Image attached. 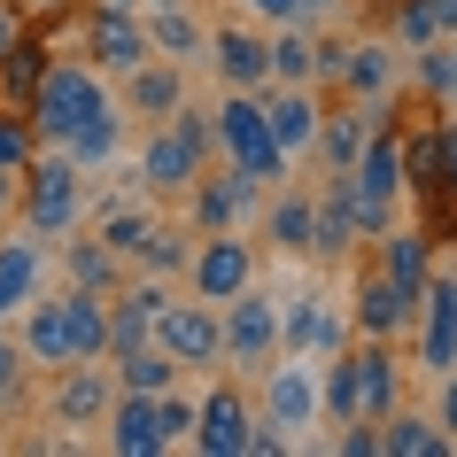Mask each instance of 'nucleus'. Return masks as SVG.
Listing matches in <instances>:
<instances>
[{"label":"nucleus","mask_w":457,"mask_h":457,"mask_svg":"<svg viewBox=\"0 0 457 457\" xmlns=\"http://www.w3.org/2000/svg\"><path fill=\"white\" fill-rule=\"evenodd\" d=\"M210 155H225L233 170H248L256 187L287 179V155H279V147H271V132H264V94L225 86V101L210 109Z\"/></svg>","instance_id":"1"},{"label":"nucleus","mask_w":457,"mask_h":457,"mask_svg":"<svg viewBox=\"0 0 457 457\" xmlns=\"http://www.w3.org/2000/svg\"><path fill=\"white\" fill-rule=\"evenodd\" d=\"M202 170H210V117L179 101V109L163 117V132L140 147V187L147 194H187Z\"/></svg>","instance_id":"2"},{"label":"nucleus","mask_w":457,"mask_h":457,"mask_svg":"<svg viewBox=\"0 0 457 457\" xmlns=\"http://www.w3.org/2000/svg\"><path fill=\"white\" fill-rule=\"evenodd\" d=\"M109 109V86H101V71H86V62H47L39 71V86H31V132L39 140H71L86 117H101Z\"/></svg>","instance_id":"3"},{"label":"nucleus","mask_w":457,"mask_h":457,"mask_svg":"<svg viewBox=\"0 0 457 457\" xmlns=\"http://www.w3.org/2000/svg\"><path fill=\"white\" fill-rule=\"evenodd\" d=\"M326 411L334 419H372L380 427L387 411H395V357H387L380 341H364V349H341V364L326 372Z\"/></svg>","instance_id":"4"},{"label":"nucleus","mask_w":457,"mask_h":457,"mask_svg":"<svg viewBox=\"0 0 457 457\" xmlns=\"http://www.w3.org/2000/svg\"><path fill=\"white\" fill-rule=\"evenodd\" d=\"M16 210H24L31 233H71L78 210H86V170L54 147V155H39V163H24V179H16Z\"/></svg>","instance_id":"5"},{"label":"nucleus","mask_w":457,"mask_h":457,"mask_svg":"<svg viewBox=\"0 0 457 457\" xmlns=\"http://www.w3.org/2000/svg\"><path fill=\"white\" fill-rule=\"evenodd\" d=\"M217 357L264 372V364L279 357V303L256 295V287H241L233 303H217Z\"/></svg>","instance_id":"6"},{"label":"nucleus","mask_w":457,"mask_h":457,"mask_svg":"<svg viewBox=\"0 0 457 457\" xmlns=\"http://www.w3.org/2000/svg\"><path fill=\"white\" fill-rule=\"evenodd\" d=\"M318 411H326V395H318V364L311 357H271L264 364V427L303 434Z\"/></svg>","instance_id":"7"},{"label":"nucleus","mask_w":457,"mask_h":457,"mask_svg":"<svg viewBox=\"0 0 457 457\" xmlns=\"http://www.w3.org/2000/svg\"><path fill=\"white\" fill-rule=\"evenodd\" d=\"M194 271V295L202 303H233L241 287H256V248L241 241V233H202V248L187 256Z\"/></svg>","instance_id":"8"},{"label":"nucleus","mask_w":457,"mask_h":457,"mask_svg":"<svg viewBox=\"0 0 457 457\" xmlns=\"http://www.w3.org/2000/svg\"><path fill=\"white\" fill-rule=\"evenodd\" d=\"M248 434H256V411H248L241 387H210V395L194 403L187 442H194L202 457H248Z\"/></svg>","instance_id":"9"},{"label":"nucleus","mask_w":457,"mask_h":457,"mask_svg":"<svg viewBox=\"0 0 457 457\" xmlns=\"http://www.w3.org/2000/svg\"><path fill=\"white\" fill-rule=\"evenodd\" d=\"M147 341H155V349H163L179 372H194V364H217V303H163Z\"/></svg>","instance_id":"10"},{"label":"nucleus","mask_w":457,"mask_h":457,"mask_svg":"<svg viewBox=\"0 0 457 457\" xmlns=\"http://www.w3.org/2000/svg\"><path fill=\"white\" fill-rule=\"evenodd\" d=\"M194 225H202V233H241L248 217H256V179H248V170H202V179H194Z\"/></svg>","instance_id":"11"},{"label":"nucleus","mask_w":457,"mask_h":457,"mask_svg":"<svg viewBox=\"0 0 457 457\" xmlns=\"http://www.w3.org/2000/svg\"><path fill=\"white\" fill-rule=\"evenodd\" d=\"M109 395H117L109 364L78 357V364H62V380L47 387V411H54V427H101V419H109Z\"/></svg>","instance_id":"12"},{"label":"nucleus","mask_w":457,"mask_h":457,"mask_svg":"<svg viewBox=\"0 0 457 457\" xmlns=\"http://www.w3.org/2000/svg\"><path fill=\"white\" fill-rule=\"evenodd\" d=\"M318 117H326V109H318L311 86H264V132H271V147H279L287 163L318 147Z\"/></svg>","instance_id":"13"},{"label":"nucleus","mask_w":457,"mask_h":457,"mask_svg":"<svg viewBox=\"0 0 457 457\" xmlns=\"http://www.w3.org/2000/svg\"><path fill=\"white\" fill-rule=\"evenodd\" d=\"M411 318H419V364L450 372L457 364V279H427L419 303H411Z\"/></svg>","instance_id":"14"},{"label":"nucleus","mask_w":457,"mask_h":457,"mask_svg":"<svg viewBox=\"0 0 457 457\" xmlns=\"http://www.w3.org/2000/svg\"><path fill=\"white\" fill-rule=\"evenodd\" d=\"M24 357L31 364H54V372H62V364H78V326H71V303H62V295H47V303H39V295H31L24 311Z\"/></svg>","instance_id":"15"},{"label":"nucleus","mask_w":457,"mask_h":457,"mask_svg":"<svg viewBox=\"0 0 457 457\" xmlns=\"http://www.w3.org/2000/svg\"><path fill=\"white\" fill-rule=\"evenodd\" d=\"M86 54H94L109 78L140 71L147 54H155V47H147V16H140V8H101V16H94V39H86Z\"/></svg>","instance_id":"16"},{"label":"nucleus","mask_w":457,"mask_h":457,"mask_svg":"<svg viewBox=\"0 0 457 457\" xmlns=\"http://www.w3.org/2000/svg\"><path fill=\"white\" fill-rule=\"evenodd\" d=\"M341 349V318L326 295H295L279 311V357H334Z\"/></svg>","instance_id":"17"},{"label":"nucleus","mask_w":457,"mask_h":457,"mask_svg":"<svg viewBox=\"0 0 457 457\" xmlns=\"http://www.w3.org/2000/svg\"><path fill=\"white\" fill-rule=\"evenodd\" d=\"M101 427H109V450H117V457H163L170 450L163 419H155V395H124V387H117Z\"/></svg>","instance_id":"18"},{"label":"nucleus","mask_w":457,"mask_h":457,"mask_svg":"<svg viewBox=\"0 0 457 457\" xmlns=\"http://www.w3.org/2000/svg\"><path fill=\"white\" fill-rule=\"evenodd\" d=\"M349 303H357V334L364 341H387V334H403V326H411V303H419V295L395 287L387 271H364Z\"/></svg>","instance_id":"19"},{"label":"nucleus","mask_w":457,"mask_h":457,"mask_svg":"<svg viewBox=\"0 0 457 457\" xmlns=\"http://www.w3.org/2000/svg\"><path fill=\"white\" fill-rule=\"evenodd\" d=\"M187 101V71L179 62H163V54H147L140 71H124V109L132 117H147V124H163L170 109Z\"/></svg>","instance_id":"20"},{"label":"nucleus","mask_w":457,"mask_h":457,"mask_svg":"<svg viewBox=\"0 0 457 457\" xmlns=\"http://www.w3.org/2000/svg\"><path fill=\"white\" fill-rule=\"evenodd\" d=\"M202 54H210L217 78L241 86V94H264V86H271V54H264L256 31H210V47H202Z\"/></svg>","instance_id":"21"},{"label":"nucleus","mask_w":457,"mask_h":457,"mask_svg":"<svg viewBox=\"0 0 457 457\" xmlns=\"http://www.w3.org/2000/svg\"><path fill=\"white\" fill-rule=\"evenodd\" d=\"M349 187L372 194V202H395V194H403V140L372 132V140L357 147V163H349Z\"/></svg>","instance_id":"22"},{"label":"nucleus","mask_w":457,"mask_h":457,"mask_svg":"<svg viewBox=\"0 0 457 457\" xmlns=\"http://www.w3.org/2000/svg\"><path fill=\"white\" fill-rule=\"evenodd\" d=\"M264 54H271V86H318V78H326V71H318L326 47H318L303 24H279V31L264 39Z\"/></svg>","instance_id":"23"},{"label":"nucleus","mask_w":457,"mask_h":457,"mask_svg":"<svg viewBox=\"0 0 457 457\" xmlns=\"http://www.w3.org/2000/svg\"><path fill=\"white\" fill-rule=\"evenodd\" d=\"M318 71H334L341 86H349V101H364V109L387 94V47H372V39H364V47H326Z\"/></svg>","instance_id":"24"},{"label":"nucleus","mask_w":457,"mask_h":457,"mask_svg":"<svg viewBox=\"0 0 457 457\" xmlns=\"http://www.w3.org/2000/svg\"><path fill=\"white\" fill-rule=\"evenodd\" d=\"M39 279H47V256L31 241H0V318H16L39 295Z\"/></svg>","instance_id":"25"},{"label":"nucleus","mask_w":457,"mask_h":457,"mask_svg":"<svg viewBox=\"0 0 457 457\" xmlns=\"http://www.w3.org/2000/svg\"><path fill=\"white\" fill-rule=\"evenodd\" d=\"M349 241H357V225H349V170H341L326 202H311V256H349Z\"/></svg>","instance_id":"26"},{"label":"nucleus","mask_w":457,"mask_h":457,"mask_svg":"<svg viewBox=\"0 0 457 457\" xmlns=\"http://www.w3.org/2000/svg\"><path fill=\"white\" fill-rule=\"evenodd\" d=\"M170 295L163 287H132V295H117V303H109V357H117V349H140L147 334H155V311H163Z\"/></svg>","instance_id":"27"},{"label":"nucleus","mask_w":457,"mask_h":457,"mask_svg":"<svg viewBox=\"0 0 457 457\" xmlns=\"http://www.w3.org/2000/svg\"><path fill=\"white\" fill-rule=\"evenodd\" d=\"M109 380L124 387V395H163L170 380H179V364L155 349V341H140V349H117V364H109Z\"/></svg>","instance_id":"28"},{"label":"nucleus","mask_w":457,"mask_h":457,"mask_svg":"<svg viewBox=\"0 0 457 457\" xmlns=\"http://www.w3.org/2000/svg\"><path fill=\"white\" fill-rule=\"evenodd\" d=\"M147 47L163 54V62H194V54L210 47V31L194 24L187 0H179V8H155V16H147Z\"/></svg>","instance_id":"29"},{"label":"nucleus","mask_w":457,"mask_h":457,"mask_svg":"<svg viewBox=\"0 0 457 457\" xmlns=\"http://www.w3.org/2000/svg\"><path fill=\"white\" fill-rule=\"evenodd\" d=\"M364 140H372V124H364V101H349V109H326V117H318V155H326L334 170L357 163V147H364Z\"/></svg>","instance_id":"30"},{"label":"nucleus","mask_w":457,"mask_h":457,"mask_svg":"<svg viewBox=\"0 0 457 457\" xmlns=\"http://www.w3.org/2000/svg\"><path fill=\"white\" fill-rule=\"evenodd\" d=\"M117 147H124V117H117V109H101V117H86L71 140H62V155H71L78 170H94V163H117Z\"/></svg>","instance_id":"31"},{"label":"nucleus","mask_w":457,"mask_h":457,"mask_svg":"<svg viewBox=\"0 0 457 457\" xmlns=\"http://www.w3.org/2000/svg\"><path fill=\"white\" fill-rule=\"evenodd\" d=\"M380 450H387V457H442V450H457V442H450L442 427H434V419H411V411L395 419V411H387V427H380Z\"/></svg>","instance_id":"32"},{"label":"nucleus","mask_w":457,"mask_h":457,"mask_svg":"<svg viewBox=\"0 0 457 457\" xmlns=\"http://www.w3.org/2000/svg\"><path fill=\"white\" fill-rule=\"evenodd\" d=\"M264 233L287 248V256H311V194H303V187H295V194H271Z\"/></svg>","instance_id":"33"},{"label":"nucleus","mask_w":457,"mask_h":457,"mask_svg":"<svg viewBox=\"0 0 457 457\" xmlns=\"http://www.w3.org/2000/svg\"><path fill=\"white\" fill-rule=\"evenodd\" d=\"M62 303H71V326H78V357H109V303H101V287H71Z\"/></svg>","instance_id":"34"},{"label":"nucleus","mask_w":457,"mask_h":457,"mask_svg":"<svg viewBox=\"0 0 457 457\" xmlns=\"http://www.w3.org/2000/svg\"><path fill=\"white\" fill-rule=\"evenodd\" d=\"M380 241H387V279H395V287H411V295H419V287H427V279H434V256H427V241H419V233H380Z\"/></svg>","instance_id":"35"},{"label":"nucleus","mask_w":457,"mask_h":457,"mask_svg":"<svg viewBox=\"0 0 457 457\" xmlns=\"http://www.w3.org/2000/svg\"><path fill=\"white\" fill-rule=\"evenodd\" d=\"M147 225H155V210H140V202H124V210H101L94 241L109 248V256H132V248L147 241Z\"/></svg>","instance_id":"36"},{"label":"nucleus","mask_w":457,"mask_h":457,"mask_svg":"<svg viewBox=\"0 0 457 457\" xmlns=\"http://www.w3.org/2000/svg\"><path fill=\"white\" fill-rule=\"evenodd\" d=\"M132 256H140L147 271H187L194 248H187V233H170V225H147V241L132 248Z\"/></svg>","instance_id":"37"},{"label":"nucleus","mask_w":457,"mask_h":457,"mask_svg":"<svg viewBox=\"0 0 457 457\" xmlns=\"http://www.w3.org/2000/svg\"><path fill=\"white\" fill-rule=\"evenodd\" d=\"M387 8H395V39H403L411 54L442 39V24H434V8H427V0H387Z\"/></svg>","instance_id":"38"},{"label":"nucleus","mask_w":457,"mask_h":457,"mask_svg":"<svg viewBox=\"0 0 457 457\" xmlns=\"http://www.w3.org/2000/svg\"><path fill=\"white\" fill-rule=\"evenodd\" d=\"M109 271H117V256L101 241H78L71 248V287H109Z\"/></svg>","instance_id":"39"},{"label":"nucleus","mask_w":457,"mask_h":457,"mask_svg":"<svg viewBox=\"0 0 457 457\" xmlns=\"http://www.w3.org/2000/svg\"><path fill=\"white\" fill-rule=\"evenodd\" d=\"M419 86L427 94H457V62H450V47L434 39V47H419Z\"/></svg>","instance_id":"40"},{"label":"nucleus","mask_w":457,"mask_h":457,"mask_svg":"<svg viewBox=\"0 0 457 457\" xmlns=\"http://www.w3.org/2000/svg\"><path fill=\"white\" fill-rule=\"evenodd\" d=\"M155 419H163V442H187V427H194V403L163 387V395H155Z\"/></svg>","instance_id":"41"},{"label":"nucleus","mask_w":457,"mask_h":457,"mask_svg":"<svg viewBox=\"0 0 457 457\" xmlns=\"http://www.w3.org/2000/svg\"><path fill=\"white\" fill-rule=\"evenodd\" d=\"M24 341H0V403H16V387H24Z\"/></svg>","instance_id":"42"},{"label":"nucleus","mask_w":457,"mask_h":457,"mask_svg":"<svg viewBox=\"0 0 457 457\" xmlns=\"http://www.w3.org/2000/svg\"><path fill=\"white\" fill-rule=\"evenodd\" d=\"M0 163H8V170H24V163H31V132H24L16 117H0Z\"/></svg>","instance_id":"43"},{"label":"nucleus","mask_w":457,"mask_h":457,"mask_svg":"<svg viewBox=\"0 0 457 457\" xmlns=\"http://www.w3.org/2000/svg\"><path fill=\"white\" fill-rule=\"evenodd\" d=\"M434 427H442V434L457 442V364L442 372V403H434Z\"/></svg>","instance_id":"44"},{"label":"nucleus","mask_w":457,"mask_h":457,"mask_svg":"<svg viewBox=\"0 0 457 457\" xmlns=\"http://www.w3.org/2000/svg\"><path fill=\"white\" fill-rule=\"evenodd\" d=\"M248 16H264V24H295V0H241Z\"/></svg>","instance_id":"45"},{"label":"nucleus","mask_w":457,"mask_h":457,"mask_svg":"<svg viewBox=\"0 0 457 457\" xmlns=\"http://www.w3.org/2000/svg\"><path fill=\"white\" fill-rule=\"evenodd\" d=\"M427 8H434V24H442V39H450L457 31V0H427Z\"/></svg>","instance_id":"46"},{"label":"nucleus","mask_w":457,"mask_h":457,"mask_svg":"<svg viewBox=\"0 0 457 457\" xmlns=\"http://www.w3.org/2000/svg\"><path fill=\"white\" fill-rule=\"evenodd\" d=\"M16 179H24V170H8V163H0V210H16Z\"/></svg>","instance_id":"47"},{"label":"nucleus","mask_w":457,"mask_h":457,"mask_svg":"<svg viewBox=\"0 0 457 457\" xmlns=\"http://www.w3.org/2000/svg\"><path fill=\"white\" fill-rule=\"evenodd\" d=\"M334 0H295V24H311V16H326Z\"/></svg>","instance_id":"48"},{"label":"nucleus","mask_w":457,"mask_h":457,"mask_svg":"<svg viewBox=\"0 0 457 457\" xmlns=\"http://www.w3.org/2000/svg\"><path fill=\"white\" fill-rule=\"evenodd\" d=\"M16 47V16H8V8H0V54Z\"/></svg>","instance_id":"49"},{"label":"nucleus","mask_w":457,"mask_h":457,"mask_svg":"<svg viewBox=\"0 0 457 457\" xmlns=\"http://www.w3.org/2000/svg\"><path fill=\"white\" fill-rule=\"evenodd\" d=\"M101 8H140V0H101Z\"/></svg>","instance_id":"50"},{"label":"nucleus","mask_w":457,"mask_h":457,"mask_svg":"<svg viewBox=\"0 0 457 457\" xmlns=\"http://www.w3.org/2000/svg\"><path fill=\"white\" fill-rule=\"evenodd\" d=\"M147 8H179V0H147Z\"/></svg>","instance_id":"51"},{"label":"nucleus","mask_w":457,"mask_h":457,"mask_svg":"<svg viewBox=\"0 0 457 457\" xmlns=\"http://www.w3.org/2000/svg\"><path fill=\"white\" fill-rule=\"evenodd\" d=\"M39 8H62V0H39Z\"/></svg>","instance_id":"52"},{"label":"nucleus","mask_w":457,"mask_h":457,"mask_svg":"<svg viewBox=\"0 0 457 457\" xmlns=\"http://www.w3.org/2000/svg\"><path fill=\"white\" fill-rule=\"evenodd\" d=\"M364 8H387V0H364Z\"/></svg>","instance_id":"53"}]
</instances>
